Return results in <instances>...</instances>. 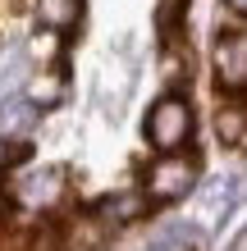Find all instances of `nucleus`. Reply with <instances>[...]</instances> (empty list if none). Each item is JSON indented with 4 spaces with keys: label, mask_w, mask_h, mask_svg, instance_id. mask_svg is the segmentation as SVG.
<instances>
[{
    "label": "nucleus",
    "mask_w": 247,
    "mask_h": 251,
    "mask_svg": "<svg viewBox=\"0 0 247 251\" xmlns=\"http://www.w3.org/2000/svg\"><path fill=\"white\" fill-rule=\"evenodd\" d=\"M9 160H14V146H5V142H0V169H5Z\"/></svg>",
    "instance_id": "nucleus-10"
},
{
    "label": "nucleus",
    "mask_w": 247,
    "mask_h": 251,
    "mask_svg": "<svg viewBox=\"0 0 247 251\" xmlns=\"http://www.w3.org/2000/svg\"><path fill=\"white\" fill-rule=\"evenodd\" d=\"M55 96H60V78H55V73L41 78V82H32V100L37 105H46V100H55Z\"/></svg>",
    "instance_id": "nucleus-9"
},
{
    "label": "nucleus",
    "mask_w": 247,
    "mask_h": 251,
    "mask_svg": "<svg viewBox=\"0 0 247 251\" xmlns=\"http://www.w3.org/2000/svg\"><path fill=\"white\" fill-rule=\"evenodd\" d=\"M215 82L229 92H247V32H229L215 41Z\"/></svg>",
    "instance_id": "nucleus-3"
},
{
    "label": "nucleus",
    "mask_w": 247,
    "mask_h": 251,
    "mask_svg": "<svg viewBox=\"0 0 247 251\" xmlns=\"http://www.w3.org/2000/svg\"><path fill=\"white\" fill-rule=\"evenodd\" d=\"M110 238H114V233L106 228V219H101L96 210H74L64 219V228H60L64 251H101Z\"/></svg>",
    "instance_id": "nucleus-4"
},
{
    "label": "nucleus",
    "mask_w": 247,
    "mask_h": 251,
    "mask_svg": "<svg viewBox=\"0 0 247 251\" xmlns=\"http://www.w3.org/2000/svg\"><path fill=\"white\" fill-rule=\"evenodd\" d=\"M224 5L234 9V14H247V0H224Z\"/></svg>",
    "instance_id": "nucleus-11"
},
{
    "label": "nucleus",
    "mask_w": 247,
    "mask_h": 251,
    "mask_svg": "<svg viewBox=\"0 0 247 251\" xmlns=\"http://www.w3.org/2000/svg\"><path fill=\"white\" fill-rule=\"evenodd\" d=\"M96 215L106 219V228H124V224H133V219L142 215V197L137 192H119V197H106V201H96Z\"/></svg>",
    "instance_id": "nucleus-7"
},
{
    "label": "nucleus",
    "mask_w": 247,
    "mask_h": 251,
    "mask_svg": "<svg viewBox=\"0 0 247 251\" xmlns=\"http://www.w3.org/2000/svg\"><path fill=\"white\" fill-rule=\"evenodd\" d=\"M60 197H64V174L60 169H41V174H23V178H14V201H23V205L51 210Z\"/></svg>",
    "instance_id": "nucleus-5"
},
{
    "label": "nucleus",
    "mask_w": 247,
    "mask_h": 251,
    "mask_svg": "<svg viewBox=\"0 0 247 251\" xmlns=\"http://www.w3.org/2000/svg\"><path fill=\"white\" fill-rule=\"evenodd\" d=\"M82 19V0H37V23L51 32H69Z\"/></svg>",
    "instance_id": "nucleus-6"
},
{
    "label": "nucleus",
    "mask_w": 247,
    "mask_h": 251,
    "mask_svg": "<svg viewBox=\"0 0 247 251\" xmlns=\"http://www.w3.org/2000/svg\"><path fill=\"white\" fill-rule=\"evenodd\" d=\"M188 137H192V105L183 96H161L147 114V142L161 155H179Z\"/></svg>",
    "instance_id": "nucleus-1"
},
{
    "label": "nucleus",
    "mask_w": 247,
    "mask_h": 251,
    "mask_svg": "<svg viewBox=\"0 0 247 251\" xmlns=\"http://www.w3.org/2000/svg\"><path fill=\"white\" fill-rule=\"evenodd\" d=\"M192 183H197V165L183 151L179 155H161L147 169V197L151 201H179V197L192 192Z\"/></svg>",
    "instance_id": "nucleus-2"
},
{
    "label": "nucleus",
    "mask_w": 247,
    "mask_h": 251,
    "mask_svg": "<svg viewBox=\"0 0 247 251\" xmlns=\"http://www.w3.org/2000/svg\"><path fill=\"white\" fill-rule=\"evenodd\" d=\"M234 251H247V233H243V238H238V247H234Z\"/></svg>",
    "instance_id": "nucleus-12"
},
{
    "label": "nucleus",
    "mask_w": 247,
    "mask_h": 251,
    "mask_svg": "<svg viewBox=\"0 0 247 251\" xmlns=\"http://www.w3.org/2000/svg\"><path fill=\"white\" fill-rule=\"evenodd\" d=\"M215 128H220V142H243L247 137V105H220Z\"/></svg>",
    "instance_id": "nucleus-8"
}]
</instances>
